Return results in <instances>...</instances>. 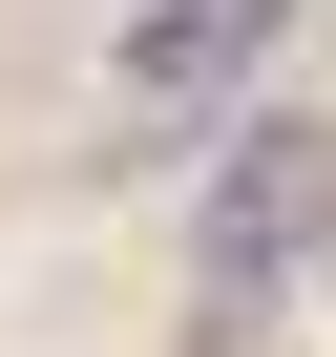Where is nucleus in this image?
I'll use <instances>...</instances> for the list:
<instances>
[{
    "mask_svg": "<svg viewBox=\"0 0 336 357\" xmlns=\"http://www.w3.org/2000/svg\"><path fill=\"white\" fill-rule=\"evenodd\" d=\"M294 43V0H126V43H105V105L126 126H211L252 63Z\"/></svg>",
    "mask_w": 336,
    "mask_h": 357,
    "instance_id": "f03ea898",
    "label": "nucleus"
},
{
    "mask_svg": "<svg viewBox=\"0 0 336 357\" xmlns=\"http://www.w3.org/2000/svg\"><path fill=\"white\" fill-rule=\"evenodd\" d=\"M315 252H336V126L252 105L231 168H211V211H190V273H211V294H273V273H315Z\"/></svg>",
    "mask_w": 336,
    "mask_h": 357,
    "instance_id": "f257e3e1",
    "label": "nucleus"
}]
</instances>
